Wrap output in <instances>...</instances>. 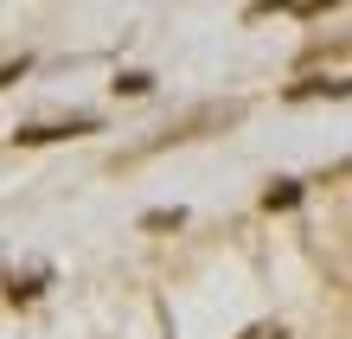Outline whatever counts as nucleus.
I'll use <instances>...</instances> for the list:
<instances>
[{
  "mask_svg": "<svg viewBox=\"0 0 352 339\" xmlns=\"http://www.w3.org/2000/svg\"><path fill=\"white\" fill-rule=\"evenodd\" d=\"M96 116H77V122H38V129H19V141L38 147V141H65V135H90Z\"/></svg>",
  "mask_w": 352,
  "mask_h": 339,
  "instance_id": "1",
  "label": "nucleus"
},
{
  "mask_svg": "<svg viewBox=\"0 0 352 339\" xmlns=\"http://www.w3.org/2000/svg\"><path fill=\"white\" fill-rule=\"evenodd\" d=\"M295 199H301V186H295V179H276V186L263 193V205H269V211H288Z\"/></svg>",
  "mask_w": 352,
  "mask_h": 339,
  "instance_id": "2",
  "label": "nucleus"
},
{
  "mask_svg": "<svg viewBox=\"0 0 352 339\" xmlns=\"http://www.w3.org/2000/svg\"><path fill=\"white\" fill-rule=\"evenodd\" d=\"M38 282H45V275H26V282H19V275H7V301H32Z\"/></svg>",
  "mask_w": 352,
  "mask_h": 339,
  "instance_id": "3",
  "label": "nucleus"
},
{
  "mask_svg": "<svg viewBox=\"0 0 352 339\" xmlns=\"http://www.w3.org/2000/svg\"><path fill=\"white\" fill-rule=\"evenodd\" d=\"M141 224H148V230H173V224H186V211H179V205H173V211H148Z\"/></svg>",
  "mask_w": 352,
  "mask_h": 339,
  "instance_id": "4",
  "label": "nucleus"
},
{
  "mask_svg": "<svg viewBox=\"0 0 352 339\" xmlns=\"http://www.w3.org/2000/svg\"><path fill=\"white\" fill-rule=\"evenodd\" d=\"M237 339H288V333H282V327H276V320H256V327H243V333H237Z\"/></svg>",
  "mask_w": 352,
  "mask_h": 339,
  "instance_id": "5",
  "label": "nucleus"
},
{
  "mask_svg": "<svg viewBox=\"0 0 352 339\" xmlns=\"http://www.w3.org/2000/svg\"><path fill=\"white\" fill-rule=\"evenodd\" d=\"M116 90H129V96H148V90H154V77H141V71H129V77L116 83Z\"/></svg>",
  "mask_w": 352,
  "mask_h": 339,
  "instance_id": "6",
  "label": "nucleus"
},
{
  "mask_svg": "<svg viewBox=\"0 0 352 339\" xmlns=\"http://www.w3.org/2000/svg\"><path fill=\"white\" fill-rule=\"evenodd\" d=\"M19 71H26V58H19V65H0V90H7V83H13Z\"/></svg>",
  "mask_w": 352,
  "mask_h": 339,
  "instance_id": "7",
  "label": "nucleus"
}]
</instances>
